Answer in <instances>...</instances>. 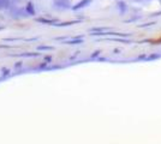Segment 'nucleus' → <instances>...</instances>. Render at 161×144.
<instances>
[{
    "label": "nucleus",
    "mask_w": 161,
    "mask_h": 144,
    "mask_svg": "<svg viewBox=\"0 0 161 144\" xmlns=\"http://www.w3.org/2000/svg\"><path fill=\"white\" fill-rule=\"evenodd\" d=\"M25 10H27V12H28V13H30V15H34V13H35V11H34V7H33V4H30V2L27 5Z\"/></svg>",
    "instance_id": "f03ea898"
},
{
    "label": "nucleus",
    "mask_w": 161,
    "mask_h": 144,
    "mask_svg": "<svg viewBox=\"0 0 161 144\" xmlns=\"http://www.w3.org/2000/svg\"><path fill=\"white\" fill-rule=\"evenodd\" d=\"M11 5H13V4L11 2V0H0V10L9 9Z\"/></svg>",
    "instance_id": "f257e3e1"
},
{
    "label": "nucleus",
    "mask_w": 161,
    "mask_h": 144,
    "mask_svg": "<svg viewBox=\"0 0 161 144\" xmlns=\"http://www.w3.org/2000/svg\"><path fill=\"white\" fill-rule=\"evenodd\" d=\"M0 29H1V28H0Z\"/></svg>",
    "instance_id": "7ed1b4c3"
}]
</instances>
